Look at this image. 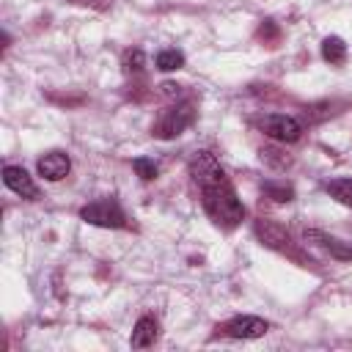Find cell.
Listing matches in <instances>:
<instances>
[{"label": "cell", "mask_w": 352, "mask_h": 352, "mask_svg": "<svg viewBox=\"0 0 352 352\" xmlns=\"http://www.w3.org/2000/svg\"><path fill=\"white\" fill-rule=\"evenodd\" d=\"M190 176L201 190V204L206 209V214L212 217L214 226L220 228H234L242 223L245 217V206L236 198L226 170L220 168V162L214 160V154L209 151H195L190 160Z\"/></svg>", "instance_id": "1"}, {"label": "cell", "mask_w": 352, "mask_h": 352, "mask_svg": "<svg viewBox=\"0 0 352 352\" xmlns=\"http://www.w3.org/2000/svg\"><path fill=\"white\" fill-rule=\"evenodd\" d=\"M192 121H195V102H190V99L187 102H176V104H170V107H165L160 113V118L151 126V135L162 138V140H170L176 135H182Z\"/></svg>", "instance_id": "2"}, {"label": "cell", "mask_w": 352, "mask_h": 352, "mask_svg": "<svg viewBox=\"0 0 352 352\" xmlns=\"http://www.w3.org/2000/svg\"><path fill=\"white\" fill-rule=\"evenodd\" d=\"M80 220L82 223H91V226H99V228H126V214L124 209L118 206L116 198H99V201H91L80 209Z\"/></svg>", "instance_id": "3"}, {"label": "cell", "mask_w": 352, "mask_h": 352, "mask_svg": "<svg viewBox=\"0 0 352 352\" xmlns=\"http://www.w3.org/2000/svg\"><path fill=\"white\" fill-rule=\"evenodd\" d=\"M253 231H256V236L261 239V245H267V248H272V250H280V253H289V256L300 258V250L294 248V242H292V236H289V231H286L283 226L258 217V220L253 223Z\"/></svg>", "instance_id": "4"}, {"label": "cell", "mask_w": 352, "mask_h": 352, "mask_svg": "<svg viewBox=\"0 0 352 352\" xmlns=\"http://www.w3.org/2000/svg\"><path fill=\"white\" fill-rule=\"evenodd\" d=\"M258 126H261V132H264L267 138H272V140H278V143H294V140H300V135H302L300 121L292 118V116H283V113H270V116H264V118L258 121Z\"/></svg>", "instance_id": "5"}, {"label": "cell", "mask_w": 352, "mask_h": 352, "mask_svg": "<svg viewBox=\"0 0 352 352\" xmlns=\"http://www.w3.org/2000/svg\"><path fill=\"white\" fill-rule=\"evenodd\" d=\"M267 330H270V324L261 316H234L217 327V333L228 336V338H261Z\"/></svg>", "instance_id": "6"}, {"label": "cell", "mask_w": 352, "mask_h": 352, "mask_svg": "<svg viewBox=\"0 0 352 352\" xmlns=\"http://www.w3.org/2000/svg\"><path fill=\"white\" fill-rule=\"evenodd\" d=\"M3 182H6V187H8L11 192H16V195H22V198H28V201L38 198L36 182H33L30 173H28L25 168H19V165H6V168H3Z\"/></svg>", "instance_id": "7"}, {"label": "cell", "mask_w": 352, "mask_h": 352, "mask_svg": "<svg viewBox=\"0 0 352 352\" xmlns=\"http://www.w3.org/2000/svg\"><path fill=\"white\" fill-rule=\"evenodd\" d=\"M302 236H305V242L319 245L322 250H327L333 258L352 261V242H341V239H336V236H330V234H324V231H319V228H305Z\"/></svg>", "instance_id": "8"}, {"label": "cell", "mask_w": 352, "mask_h": 352, "mask_svg": "<svg viewBox=\"0 0 352 352\" xmlns=\"http://www.w3.org/2000/svg\"><path fill=\"white\" fill-rule=\"evenodd\" d=\"M38 176H44L47 182H60L63 176H69L72 170V160L66 151H47L41 160H38Z\"/></svg>", "instance_id": "9"}, {"label": "cell", "mask_w": 352, "mask_h": 352, "mask_svg": "<svg viewBox=\"0 0 352 352\" xmlns=\"http://www.w3.org/2000/svg\"><path fill=\"white\" fill-rule=\"evenodd\" d=\"M157 341V319L154 316H140L135 322V330H132V346L140 349V346H151Z\"/></svg>", "instance_id": "10"}, {"label": "cell", "mask_w": 352, "mask_h": 352, "mask_svg": "<svg viewBox=\"0 0 352 352\" xmlns=\"http://www.w3.org/2000/svg\"><path fill=\"white\" fill-rule=\"evenodd\" d=\"M322 58H324L327 63H333V66H341V63L346 60V44H344L338 36H327V38L322 41Z\"/></svg>", "instance_id": "11"}, {"label": "cell", "mask_w": 352, "mask_h": 352, "mask_svg": "<svg viewBox=\"0 0 352 352\" xmlns=\"http://www.w3.org/2000/svg\"><path fill=\"white\" fill-rule=\"evenodd\" d=\"M324 190L344 206H352V179H333L324 184Z\"/></svg>", "instance_id": "12"}, {"label": "cell", "mask_w": 352, "mask_h": 352, "mask_svg": "<svg viewBox=\"0 0 352 352\" xmlns=\"http://www.w3.org/2000/svg\"><path fill=\"white\" fill-rule=\"evenodd\" d=\"M184 66V55L179 52V50H162L160 55H157V69L160 72H176V69H182Z\"/></svg>", "instance_id": "13"}, {"label": "cell", "mask_w": 352, "mask_h": 352, "mask_svg": "<svg viewBox=\"0 0 352 352\" xmlns=\"http://www.w3.org/2000/svg\"><path fill=\"white\" fill-rule=\"evenodd\" d=\"M261 190H264L272 201H278V204H289V201L294 198V187L286 184V182H267Z\"/></svg>", "instance_id": "14"}, {"label": "cell", "mask_w": 352, "mask_h": 352, "mask_svg": "<svg viewBox=\"0 0 352 352\" xmlns=\"http://www.w3.org/2000/svg\"><path fill=\"white\" fill-rule=\"evenodd\" d=\"M132 168H135V173H138L143 182H154V179H157V173H160L157 162H154V160H148V157H135V160H132Z\"/></svg>", "instance_id": "15"}, {"label": "cell", "mask_w": 352, "mask_h": 352, "mask_svg": "<svg viewBox=\"0 0 352 352\" xmlns=\"http://www.w3.org/2000/svg\"><path fill=\"white\" fill-rule=\"evenodd\" d=\"M143 66H146V55H143V50H126L124 52V69L126 72H132V74H138V72H143Z\"/></svg>", "instance_id": "16"}, {"label": "cell", "mask_w": 352, "mask_h": 352, "mask_svg": "<svg viewBox=\"0 0 352 352\" xmlns=\"http://www.w3.org/2000/svg\"><path fill=\"white\" fill-rule=\"evenodd\" d=\"M74 6H85V8H94V11H107L113 6V0H72Z\"/></svg>", "instance_id": "17"}, {"label": "cell", "mask_w": 352, "mask_h": 352, "mask_svg": "<svg viewBox=\"0 0 352 352\" xmlns=\"http://www.w3.org/2000/svg\"><path fill=\"white\" fill-rule=\"evenodd\" d=\"M160 88H162L165 96H179L182 94V85H176V82H162Z\"/></svg>", "instance_id": "18"}]
</instances>
